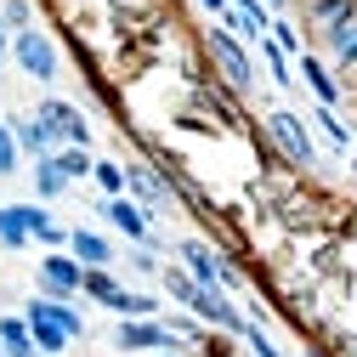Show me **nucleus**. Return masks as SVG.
I'll return each instance as SVG.
<instances>
[{
  "label": "nucleus",
  "instance_id": "obj_1",
  "mask_svg": "<svg viewBox=\"0 0 357 357\" xmlns=\"http://www.w3.org/2000/svg\"><path fill=\"white\" fill-rule=\"evenodd\" d=\"M29 335H34V351H46V357H57L68 340H79L85 335V324H79V312L74 306H63V301H29Z\"/></svg>",
  "mask_w": 357,
  "mask_h": 357
},
{
  "label": "nucleus",
  "instance_id": "obj_2",
  "mask_svg": "<svg viewBox=\"0 0 357 357\" xmlns=\"http://www.w3.org/2000/svg\"><path fill=\"white\" fill-rule=\"evenodd\" d=\"M204 46H210V63L221 68V79H227L233 91H250V79H255V68H250L244 46L233 40V29H210V34H204Z\"/></svg>",
  "mask_w": 357,
  "mask_h": 357
},
{
  "label": "nucleus",
  "instance_id": "obj_3",
  "mask_svg": "<svg viewBox=\"0 0 357 357\" xmlns=\"http://www.w3.org/2000/svg\"><path fill=\"white\" fill-rule=\"evenodd\" d=\"M12 57H17V68H23L29 79H57V46H52L40 29H17Z\"/></svg>",
  "mask_w": 357,
  "mask_h": 357
},
{
  "label": "nucleus",
  "instance_id": "obj_4",
  "mask_svg": "<svg viewBox=\"0 0 357 357\" xmlns=\"http://www.w3.org/2000/svg\"><path fill=\"white\" fill-rule=\"evenodd\" d=\"M188 312H193V318H204V324H215V329H233V335H244V318L233 312V301L221 295L215 284H199V289L188 295Z\"/></svg>",
  "mask_w": 357,
  "mask_h": 357
},
{
  "label": "nucleus",
  "instance_id": "obj_5",
  "mask_svg": "<svg viewBox=\"0 0 357 357\" xmlns=\"http://www.w3.org/2000/svg\"><path fill=\"white\" fill-rule=\"evenodd\" d=\"M266 130H273V142L284 148V159H295V165H312V137H306V125H301L289 108L266 114Z\"/></svg>",
  "mask_w": 357,
  "mask_h": 357
},
{
  "label": "nucleus",
  "instance_id": "obj_6",
  "mask_svg": "<svg viewBox=\"0 0 357 357\" xmlns=\"http://www.w3.org/2000/svg\"><path fill=\"white\" fill-rule=\"evenodd\" d=\"M34 119L52 130V142H74V148H85V142H91V130H85V119H79V114H74L68 102H57V97H52V102H40V114H34Z\"/></svg>",
  "mask_w": 357,
  "mask_h": 357
},
{
  "label": "nucleus",
  "instance_id": "obj_7",
  "mask_svg": "<svg viewBox=\"0 0 357 357\" xmlns=\"http://www.w3.org/2000/svg\"><path fill=\"white\" fill-rule=\"evenodd\" d=\"M40 284H46L52 301H68V295L85 284V266H79L74 255H46V261H40Z\"/></svg>",
  "mask_w": 357,
  "mask_h": 357
},
{
  "label": "nucleus",
  "instance_id": "obj_8",
  "mask_svg": "<svg viewBox=\"0 0 357 357\" xmlns=\"http://www.w3.org/2000/svg\"><path fill=\"white\" fill-rule=\"evenodd\" d=\"M119 346L125 351H170L176 346V335L165 329V324H153V318H130V324H119Z\"/></svg>",
  "mask_w": 357,
  "mask_h": 357
},
{
  "label": "nucleus",
  "instance_id": "obj_9",
  "mask_svg": "<svg viewBox=\"0 0 357 357\" xmlns=\"http://www.w3.org/2000/svg\"><path fill=\"white\" fill-rule=\"evenodd\" d=\"M357 17V0H306V23H312V34L318 40H329L340 23H351Z\"/></svg>",
  "mask_w": 357,
  "mask_h": 357
},
{
  "label": "nucleus",
  "instance_id": "obj_10",
  "mask_svg": "<svg viewBox=\"0 0 357 357\" xmlns=\"http://www.w3.org/2000/svg\"><path fill=\"white\" fill-rule=\"evenodd\" d=\"M102 215L114 221V227L125 233V238H148V215L130 204V199H102Z\"/></svg>",
  "mask_w": 357,
  "mask_h": 357
},
{
  "label": "nucleus",
  "instance_id": "obj_11",
  "mask_svg": "<svg viewBox=\"0 0 357 357\" xmlns=\"http://www.w3.org/2000/svg\"><path fill=\"white\" fill-rule=\"evenodd\" d=\"M68 250H74V261H79V266H108V261H114L108 238H102V233H85V227H79V233H68Z\"/></svg>",
  "mask_w": 357,
  "mask_h": 357
},
{
  "label": "nucleus",
  "instance_id": "obj_12",
  "mask_svg": "<svg viewBox=\"0 0 357 357\" xmlns=\"http://www.w3.org/2000/svg\"><path fill=\"white\" fill-rule=\"evenodd\" d=\"M182 261H188V278H193V284H221V261H215L199 238L182 244Z\"/></svg>",
  "mask_w": 357,
  "mask_h": 357
},
{
  "label": "nucleus",
  "instance_id": "obj_13",
  "mask_svg": "<svg viewBox=\"0 0 357 357\" xmlns=\"http://www.w3.org/2000/svg\"><path fill=\"white\" fill-rule=\"evenodd\" d=\"M12 137H17V148H29L34 159H46L57 142H52V130L40 125V119H12Z\"/></svg>",
  "mask_w": 357,
  "mask_h": 357
},
{
  "label": "nucleus",
  "instance_id": "obj_14",
  "mask_svg": "<svg viewBox=\"0 0 357 357\" xmlns=\"http://www.w3.org/2000/svg\"><path fill=\"white\" fill-rule=\"evenodd\" d=\"M301 74H306L312 91H318V102H324V108H335V102H340V85H335V74H329L318 57H301Z\"/></svg>",
  "mask_w": 357,
  "mask_h": 357
},
{
  "label": "nucleus",
  "instance_id": "obj_15",
  "mask_svg": "<svg viewBox=\"0 0 357 357\" xmlns=\"http://www.w3.org/2000/svg\"><path fill=\"white\" fill-rule=\"evenodd\" d=\"M125 188L137 193L148 210H153V204H165V176H159V170H142V165H137V170H125Z\"/></svg>",
  "mask_w": 357,
  "mask_h": 357
},
{
  "label": "nucleus",
  "instance_id": "obj_16",
  "mask_svg": "<svg viewBox=\"0 0 357 357\" xmlns=\"http://www.w3.org/2000/svg\"><path fill=\"white\" fill-rule=\"evenodd\" d=\"M0 346H6V357H34L29 318H0Z\"/></svg>",
  "mask_w": 357,
  "mask_h": 357
},
{
  "label": "nucleus",
  "instance_id": "obj_17",
  "mask_svg": "<svg viewBox=\"0 0 357 357\" xmlns=\"http://www.w3.org/2000/svg\"><path fill=\"white\" fill-rule=\"evenodd\" d=\"M34 188H40V199H57V193H68V176L57 170V159H52V153L34 165Z\"/></svg>",
  "mask_w": 357,
  "mask_h": 357
},
{
  "label": "nucleus",
  "instance_id": "obj_18",
  "mask_svg": "<svg viewBox=\"0 0 357 357\" xmlns=\"http://www.w3.org/2000/svg\"><path fill=\"white\" fill-rule=\"evenodd\" d=\"M52 159H57V170L68 176V182H79V176H91V165H97L91 153H85V148H74V142H68L63 153H52Z\"/></svg>",
  "mask_w": 357,
  "mask_h": 357
},
{
  "label": "nucleus",
  "instance_id": "obj_19",
  "mask_svg": "<svg viewBox=\"0 0 357 357\" xmlns=\"http://www.w3.org/2000/svg\"><path fill=\"white\" fill-rule=\"evenodd\" d=\"M0 244H12V250H23V244H29V227H23V204H17V210H0Z\"/></svg>",
  "mask_w": 357,
  "mask_h": 357
},
{
  "label": "nucleus",
  "instance_id": "obj_20",
  "mask_svg": "<svg viewBox=\"0 0 357 357\" xmlns=\"http://www.w3.org/2000/svg\"><path fill=\"white\" fill-rule=\"evenodd\" d=\"M91 176H97V188H102L108 199H119V188H125V170H119V165H108V159H97V165H91Z\"/></svg>",
  "mask_w": 357,
  "mask_h": 357
},
{
  "label": "nucleus",
  "instance_id": "obj_21",
  "mask_svg": "<svg viewBox=\"0 0 357 357\" xmlns=\"http://www.w3.org/2000/svg\"><path fill=\"white\" fill-rule=\"evenodd\" d=\"M29 17H34L29 0H6V6H0V23H6L12 34H17V29H29Z\"/></svg>",
  "mask_w": 357,
  "mask_h": 357
},
{
  "label": "nucleus",
  "instance_id": "obj_22",
  "mask_svg": "<svg viewBox=\"0 0 357 357\" xmlns=\"http://www.w3.org/2000/svg\"><path fill=\"white\" fill-rule=\"evenodd\" d=\"M17 170V137H12V125H0V176H12Z\"/></svg>",
  "mask_w": 357,
  "mask_h": 357
},
{
  "label": "nucleus",
  "instance_id": "obj_23",
  "mask_svg": "<svg viewBox=\"0 0 357 357\" xmlns=\"http://www.w3.org/2000/svg\"><path fill=\"white\" fill-rule=\"evenodd\" d=\"M318 125H324V137H329L335 148H346V125L335 119V108H318Z\"/></svg>",
  "mask_w": 357,
  "mask_h": 357
},
{
  "label": "nucleus",
  "instance_id": "obj_24",
  "mask_svg": "<svg viewBox=\"0 0 357 357\" xmlns=\"http://www.w3.org/2000/svg\"><path fill=\"white\" fill-rule=\"evenodd\" d=\"M266 29H273V46H278V52H301V34H295L289 23H266Z\"/></svg>",
  "mask_w": 357,
  "mask_h": 357
},
{
  "label": "nucleus",
  "instance_id": "obj_25",
  "mask_svg": "<svg viewBox=\"0 0 357 357\" xmlns=\"http://www.w3.org/2000/svg\"><path fill=\"white\" fill-rule=\"evenodd\" d=\"M165 289H170V295H176V301H182V306H188V295H193V289H199V284H193V278H188V273H165Z\"/></svg>",
  "mask_w": 357,
  "mask_h": 357
},
{
  "label": "nucleus",
  "instance_id": "obj_26",
  "mask_svg": "<svg viewBox=\"0 0 357 357\" xmlns=\"http://www.w3.org/2000/svg\"><path fill=\"white\" fill-rule=\"evenodd\" d=\"M244 340H250V346H255V351H261V357H284V351H278V346H273V340H266V335H261V329H244Z\"/></svg>",
  "mask_w": 357,
  "mask_h": 357
},
{
  "label": "nucleus",
  "instance_id": "obj_27",
  "mask_svg": "<svg viewBox=\"0 0 357 357\" xmlns=\"http://www.w3.org/2000/svg\"><path fill=\"white\" fill-rule=\"evenodd\" d=\"M6 52H12V46H6V23H0V63H6Z\"/></svg>",
  "mask_w": 357,
  "mask_h": 357
},
{
  "label": "nucleus",
  "instance_id": "obj_28",
  "mask_svg": "<svg viewBox=\"0 0 357 357\" xmlns=\"http://www.w3.org/2000/svg\"><path fill=\"white\" fill-rule=\"evenodd\" d=\"M204 6H210V12H215V17H221V12H227V0H204Z\"/></svg>",
  "mask_w": 357,
  "mask_h": 357
},
{
  "label": "nucleus",
  "instance_id": "obj_29",
  "mask_svg": "<svg viewBox=\"0 0 357 357\" xmlns=\"http://www.w3.org/2000/svg\"><path fill=\"white\" fill-rule=\"evenodd\" d=\"M351 170H357V153H351Z\"/></svg>",
  "mask_w": 357,
  "mask_h": 357
},
{
  "label": "nucleus",
  "instance_id": "obj_30",
  "mask_svg": "<svg viewBox=\"0 0 357 357\" xmlns=\"http://www.w3.org/2000/svg\"><path fill=\"white\" fill-rule=\"evenodd\" d=\"M301 6H306V0H301Z\"/></svg>",
  "mask_w": 357,
  "mask_h": 357
},
{
  "label": "nucleus",
  "instance_id": "obj_31",
  "mask_svg": "<svg viewBox=\"0 0 357 357\" xmlns=\"http://www.w3.org/2000/svg\"><path fill=\"white\" fill-rule=\"evenodd\" d=\"M165 357H170V351H165Z\"/></svg>",
  "mask_w": 357,
  "mask_h": 357
}]
</instances>
